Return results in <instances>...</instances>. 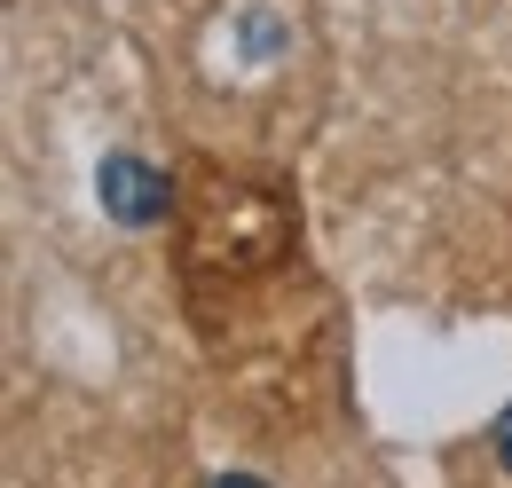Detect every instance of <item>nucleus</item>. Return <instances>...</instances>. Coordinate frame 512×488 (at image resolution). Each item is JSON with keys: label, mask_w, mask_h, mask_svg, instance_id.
<instances>
[{"label": "nucleus", "mask_w": 512, "mask_h": 488, "mask_svg": "<svg viewBox=\"0 0 512 488\" xmlns=\"http://www.w3.org/2000/svg\"><path fill=\"white\" fill-rule=\"evenodd\" d=\"M205 488H260V481H253V473H213Z\"/></svg>", "instance_id": "nucleus-2"}, {"label": "nucleus", "mask_w": 512, "mask_h": 488, "mask_svg": "<svg viewBox=\"0 0 512 488\" xmlns=\"http://www.w3.org/2000/svg\"><path fill=\"white\" fill-rule=\"evenodd\" d=\"M150 56L213 142L300 134L323 87L316 0H150Z\"/></svg>", "instance_id": "nucleus-1"}]
</instances>
